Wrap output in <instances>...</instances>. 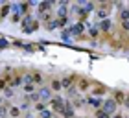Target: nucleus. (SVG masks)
Masks as SVG:
<instances>
[{
    "label": "nucleus",
    "instance_id": "nucleus-1",
    "mask_svg": "<svg viewBox=\"0 0 129 118\" xmlns=\"http://www.w3.org/2000/svg\"><path fill=\"white\" fill-rule=\"evenodd\" d=\"M22 26H24V32L30 33V32H33V30H37V28H39V22H37V20H33L31 17L28 15L26 19L22 20Z\"/></svg>",
    "mask_w": 129,
    "mask_h": 118
},
{
    "label": "nucleus",
    "instance_id": "nucleus-2",
    "mask_svg": "<svg viewBox=\"0 0 129 118\" xmlns=\"http://www.w3.org/2000/svg\"><path fill=\"white\" fill-rule=\"evenodd\" d=\"M102 111H103V113H107V114H113L116 111V102H114V100H105Z\"/></svg>",
    "mask_w": 129,
    "mask_h": 118
},
{
    "label": "nucleus",
    "instance_id": "nucleus-3",
    "mask_svg": "<svg viewBox=\"0 0 129 118\" xmlns=\"http://www.w3.org/2000/svg\"><path fill=\"white\" fill-rule=\"evenodd\" d=\"M64 105H67V103H64L61 98H54V100H52V107H54L55 111H59V113H63Z\"/></svg>",
    "mask_w": 129,
    "mask_h": 118
},
{
    "label": "nucleus",
    "instance_id": "nucleus-4",
    "mask_svg": "<svg viewBox=\"0 0 129 118\" xmlns=\"http://www.w3.org/2000/svg\"><path fill=\"white\" fill-rule=\"evenodd\" d=\"M61 114H63L64 118H72V116H74V109H72V105H70V103H67Z\"/></svg>",
    "mask_w": 129,
    "mask_h": 118
},
{
    "label": "nucleus",
    "instance_id": "nucleus-5",
    "mask_svg": "<svg viewBox=\"0 0 129 118\" xmlns=\"http://www.w3.org/2000/svg\"><path fill=\"white\" fill-rule=\"evenodd\" d=\"M39 98L41 100H48L50 98V88H46V87L41 88V91H39Z\"/></svg>",
    "mask_w": 129,
    "mask_h": 118
},
{
    "label": "nucleus",
    "instance_id": "nucleus-6",
    "mask_svg": "<svg viewBox=\"0 0 129 118\" xmlns=\"http://www.w3.org/2000/svg\"><path fill=\"white\" fill-rule=\"evenodd\" d=\"M87 102H89V103L92 105V107H100V103H102V102H100V98H96V96L89 98V100H87Z\"/></svg>",
    "mask_w": 129,
    "mask_h": 118
},
{
    "label": "nucleus",
    "instance_id": "nucleus-7",
    "mask_svg": "<svg viewBox=\"0 0 129 118\" xmlns=\"http://www.w3.org/2000/svg\"><path fill=\"white\" fill-rule=\"evenodd\" d=\"M81 32H83V24H81V22L72 28V33H74V35H78V33H81Z\"/></svg>",
    "mask_w": 129,
    "mask_h": 118
},
{
    "label": "nucleus",
    "instance_id": "nucleus-8",
    "mask_svg": "<svg viewBox=\"0 0 129 118\" xmlns=\"http://www.w3.org/2000/svg\"><path fill=\"white\" fill-rule=\"evenodd\" d=\"M9 114L13 116V118L20 116V109H19V107H11V109H9Z\"/></svg>",
    "mask_w": 129,
    "mask_h": 118
},
{
    "label": "nucleus",
    "instance_id": "nucleus-9",
    "mask_svg": "<svg viewBox=\"0 0 129 118\" xmlns=\"http://www.w3.org/2000/svg\"><path fill=\"white\" fill-rule=\"evenodd\" d=\"M41 118H54V113H52V111H41Z\"/></svg>",
    "mask_w": 129,
    "mask_h": 118
},
{
    "label": "nucleus",
    "instance_id": "nucleus-10",
    "mask_svg": "<svg viewBox=\"0 0 129 118\" xmlns=\"http://www.w3.org/2000/svg\"><path fill=\"white\" fill-rule=\"evenodd\" d=\"M50 8H52V2H43V4H41V6H39V9H41V11H43V13H44V11H46V9H50Z\"/></svg>",
    "mask_w": 129,
    "mask_h": 118
},
{
    "label": "nucleus",
    "instance_id": "nucleus-11",
    "mask_svg": "<svg viewBox=\"0 0 129 118\" xmlns=\"http://www.w3.org/2000/svg\"><path fill=\"white\" fill-rule=\"evenodd\" d=\"M52 88H54V91H61V88H63L61 81H52Z\"/></svg>",
    "mask_w": 129,
    "mask_h": 118
},
{
    "label": "nucleus",
    "instance_id": "nucleus-12",
    "mask_svg": "<svg viewBox=\"0 0 129 118\" xmlns=\"http://www.w3.org/2000/svg\"><path fill=\"white\" fill-rule=\"evenodd\" d=\"M109 28H111V20H103L102 22V30L103 32H109Z\"/></svg>",
    "mask_w": 129,
    "mask_h": 118
},
{
    "label": "nucleus",
    "instance_id": "nucleus-13",
    "mask_svg": "<svg viewBox=\"0 0 129 118\" xmlns=\"http://www.w3.org/2000/svg\"><path fill=\"white\" fill-rule=\"evenodd\" d=\"M87 87H89V81H87V79H81V81H79V91H85Z\"/></svg>",
    "mask_w": 129,
    "mask_h": 118
},
{
    "label": "nucleus",
    "instance_id": "nucleus-14",
    "mask_svg": "<svg viewBox=\"0 0 129 118\" xmlns=\"http://www.w3.org/2000/svg\"><path fill=\"white\" fill-rule=\"evenodd\" d=\"M96 118H111L107 113H103V111H98V113H96Z\"/></svg>",
    "mask_w": 129,
    "mask_h": 118
},
{
    "label": "nucleus",
    "instance_id": "nucleus-15",
    "mask_svg": "<svg viewBox=\"0 0 129 118\" xmlns=\"http://www.w3.org/2000/svg\"><path fill=\"white\" fill-rule=\"evenodd\" d=\"M70 83H72V79H70V78H67V79H63V81H61V85H63L64 88L70 87Z\"/></svg>",
    "mask_w": 129,
    "mask_h": 118
},
{
    "label": "nucleus",
    "instance_id": "nucleus-16",
    "mask_svg": "<svg viewBox=\"0 0 129 118\" xmlns=\"http://www.w3.org/2000/svg\"><path fill=\"white\" fill-rule=\"evenodd\" d=\"M24 91H26V92H33V91H35V87H33L31 83H28V85L24 87Z\"/></svg>",
    "mask_w": 129,
    "mask_h": 118
},
{
    "label": "nucleus",
    "instance_id": "nucleus-17",
    "mask_svg": "<svg viewBox=\"0 0 129 118\" xmlns=\"http://www.w3.org/2000/svg\"><path fill=\"white\" fill-rule=\"evenodd\" d=\"M6 109H8V103H6V105H0V116L6 114Z\"/></svg>",
    "mask_w": 129,
    "mask_h": 118
},
{
    "label": "nucleus",
    "instance_id": "nucleus-18",
    "mask_svg": "<svg viewBox=\"0 0 129 118\" xmlns=\"http://www.w3.org/2000/svg\"><path fill=\"white\" fill-rule=\"evenodd\" d=\"M129 19V11H122V20H127Z\"/></svg>",
    "mask_w": 129,
    "mask_h": 118
},
{
    "label": "nucleus",
    "instance_id": "nucleus-19",
    "mask_svg": "<svg viewBox=\"0 0 129 118\" xmlns=\"http://www.w3.org/2000/svg\"><path fill=\"white\" fill-rule=\"evenodd\" d=\"M33 81H35V83H41V76L39 74H33Z\"/></svg>",
    "mask_w": 129,
    "mask_h": 118
},
{
    "label": "nucleus",
    "instance_id": "nucleus-20",
    "mask_svg": "<svg viewBox=\"0 0 129 118\" xmlns=\"http://www.w3.org/2000/svg\"><path fill=\"white\" fill-rule=\"evenodd\" d=\"M57 24H59V22H48V30H54Z\"/></svg>",
    "mask_w": 129,
    "mask_h": 118
},
{
    "label": "nucleus",
    "instance_id": "nucleus-21",
    "mask_svg": "<svg viewBox=\"0 0 129 118\" xmlns=\"http://www.w3.org/2000/svg\"><path fill=\"white\" fill-rule=\"evenodd\" d=\"M4 46H8V41H6V39H0V48H4Z\"/></svg>",
    "mask_w": 129,
    "mask_h": 118
},
{
    "label": "nucleus",
    "instance_id": "nucleus-22",
    "mask_svg": "<svg viewBox=\"0 0 129 118\" xmlns=\"http://www.w3.org/2000/svg\"><path fill=\"white\" fill-rule=\"evenodd\" d=\"M116 100H118V102H122V100H124V94H122V92H116Z\"/></svg>",
    "mask_w": 129,
    "mask_h": 118
},
{
    "label": "nucleus",
    "instance_id": "nucleus-23",
    "mask_svg": "<svg viewBox=\"0 0 129 118\" xmlns=\"http://www.w3.org/2000/svg\"><path fill=\"white\" fill-rule=\"evenodd\" d=\"M8 13H9V8H8V6H6V8H4V9H2V15H4V17H6V15H8Z\"/></svg>",
    "mask_w": 129,
    "mask_h": 118
},
{
    "label": "nucleus",
    "instance_id": "nucleus-24",
    "mask_svg": "<svg viewBox=\"0 0 129 118\" xmlns=\"http://www.w3.org/2000/svg\"><path fill=\"white\" fill-rule=\"evenodd\" d=\"M124 30H129V20H125V22H124Z\"/></svg>",
    "mask_w": 129,
    "mask_h": 118
},
{
    "label": "nucleus",
    "instance_id": "nucleus-25",
    "mask_svg": "<svg viewBox=\"0 0 129 118\" xmlns=\"http://www.w3.org/2000/svg\"><path fill=\"white\" fill-rule=\"evenodd\" d=\"M113 118H124V116H122V114H114Z\"/></svg>",
    "mask_w": 129,
    "mask_h": 118
},
{
    "label": "nucleus",
    "instance_id": "nucleus-26",
    "mask_svg": "<svg viewBox=\"0 0 129 118\" xmlns=\"http://www.w3.org/2000/svg\"><path fill=\"white\" fill-rule=\"evenodd\" d=\"M0 105H2V100H0Z\"/></svg>",
    "mask_w": 129,
    "mask_h": 118
}]
</instances>
